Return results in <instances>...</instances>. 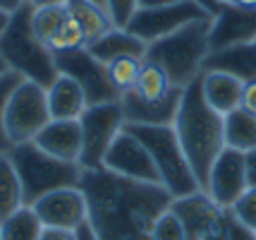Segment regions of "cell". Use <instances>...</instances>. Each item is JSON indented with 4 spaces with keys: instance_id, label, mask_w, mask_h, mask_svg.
I'll list each match as a JSON object with an SVG mask.
<instances>
[{
    "instance_id": "10",
    "label": "cell",
    "mask_w": 256,
    "mask_h": 240,
    "mask_svg": "<svg viewBox=\"0 0 256 240\" xmlns=\"http://www.w3.org/2000/svg\"><path fill=\"white\" fill-rule=\"evenodd\" d=\"M53 56H56L58 72L77 82L84 89L89 103H110L120 99V94L115 92L110 77H108V68L98 58L91 56L89 48H77L67 53H53Z\"/></svg>"
},
{
    "instance_id": "18",
    "label": "cell",
    "mask_w": 256,
    "mask_h": 240,
    "mask_svg": "<svg viewBox=\"0 0 256 240\" xmlns=\"http://www.w3.org/2000/svg\"><path fill=\"white\" fill-rule=\"evenodd\" d=\"M242 89H244V82H240L232 75L216 72V70H204L201 72V94H204L206 103L223 118L240 108Z\"/></svg>"
},
{
    "instance_id": "47",
    "label": "cell",
    "mask_w": 256,
    "mask_h": 240,
    "mask_svg": "<svg viewBox=\"0 0 256 240\" xmlns=\"http://www.w3.org/2000/svg\"><path fill=\"white\" fill-rule=\"evenodd\" d=\"M204 240H223V235H213V238H204Z\"/></svg>"
},
{
    "instance_id": "46",
    "label": "cell",
    "mask_w": 256,
    "mask_h": 240,
    "mask_svg": "<svg viewBox=\"0 0 256 240\" xmlns=\"http://www.w3.org/2000/svg\"><path fill=\"white\" fill-rule=\"evenodd\" d=\"M91 3H96V5H100V8L106 10V0H91Z\"/></svg>"
},
{
    "instance_id": "26",
    "label": "cell",
    "mask_w": 256,
    "mask_h": 240,
    "mask_svg": "<svg viewBox=\"0 0 256 240\" xmlns=\"http://www.w3.org/2000/svg\"><path fill=\"white\" fill-rule=\"evenodd\" d=\"M44 223L32 206H22L0 223V240H41Z\"/></svg>"
},
{
    "instance_id": "2",
    "label": "cell",
    "mask_w": 256,
    "mask_h": 240,
    "mask_svg": "<svg viewBox=\"0 0 256 240\" xmlns=\"http://www.w3.org/2000/svg\"><path fill=\"white\" fill-rule=\"evenodd\" d=\"M172 127L180 139V147L194 171V178L204 190L213 161L225 149V130L223 115L216 113L201 94V75L182 89Z\"/></svg>"
},
{
    "instance_id": "17",
    "label": "cell",
    "mask_w": 256,
    "mask_h": 240,
    "mask_svg": "<svg viewBox=\"0 0 256 240\" xmlns=\"http://www.w3.org/2000/svg\"><path fill=\"white\" fill-rule=\"evenodd\" d=\"M34 144L60 161L79 163V159H82V127H79V120H50L34 137Z\"/></svg>"
},
{
    "instance_id": "13",
    "label": "cell",
    "mask_w": 256,
    "mask_h": 240,
    "mask_svg": "<svg viewBox=\"0 0 256 240\" xmlns=\"http://www.w3.org/2000/svg\"><path fill=\"white\" fill-rule=\"evenodd\" d=\"M249 180H246L244 154L225 147L218 159L213 161L211 173L206 178L204 192L223 209H232V204L246 192Z\"/></svg>"
},
{
    "instance_id": "41",
    "label": "cell",
    "mask_w": 256,
    "mask_h": 240,
    "mask_svg": "<svg viewBox=\"0 0 256 240\" xmlns=\"http://www.w3.org/2000/svg\"><path fill=\"white\" fill-rule=\"evenodd\" d=\"M74 233H77V240H98V238H96V233L91 230V226H89V223H84V226H79V228L74 230Z\"/></svg>"
},
{
    "instance_id": "21",
    "label": "cell",
    "mask_w": 256,
    "mask_h": 240,
    "mask_svg": "<svg viewBox=\"0 0 256 240\" xmlns=\"http://www.w3.org/2000/svg\"><path fill=\"white\" fill-rule=\"evenodd\" d=\"M89 53L94 58H98L103 65H108L110 60L115 58H146V44L142 39H136L132 32H127V29H110L106 36H100L96 44H91Z\"/></svg>"
},
{
    "instance_id": "19",
    "label": "cell",
    "mask_w": 256,
    "mask_h": 240,
    "mask_svg": "<svg viewBox=\"0 0 256 240\" xmlns=\"http://www.w3.org/2000/svg\"><path fill=\"white\" fill-rule=\"evenodd\" d=\"M50 120H79L86 111V94L77 82L67 75H58V80L46 89Z\"/></svg>"
},
{
    "instance_id": "9",
    "label": "cell",
    "mask_w": 256,
    "mask_h": 240,
    "mask_svg": "<svg viewBox=\"0 0 256 240\" xmlns=\"http://www.w3.org/2000/svg\"><path fill=\"white\" fill-rule=\"evenodd\" d=\"M196 20H208V15L201 10L196 3L180 0V3H172V5H163V8L136 10L134 17L130 20V24H127V32H132L136 39H142L148 46L158 39L175 34L178 29L187 27L190 22H196Z\"/></svg>"
},
{
    "instance_id": "15",
    "label": "cell",
    "mask_w": 256,
    "mask_h": 240,
    "mask_svg": "<svg viewBox=\"0 0 256 240\" xmlns=\"http://www.w3.org/2000/svg\"><path fill=\"white\" fill-rule=\"evenodd\" d=\"M240 44H256V8L225 5L211 20V32H208L211 53Z\"/></svg>"
},
{
    "instance_id": "48",
    "label": "cell",
    "mask_w": 256,
    "mask_h": 240,
    "mask_svg": "<svg viewBox=\"0 0 256 240\" xmlns=\"http://www.w3.org/2000/svg\"><path fill=\"white\" fill-rule=\"evenodd\" d=\"M220 3H223V5H232V0H220Z\"/></svg>"
},
{
    "instance_id": "34",
    "label": "cell",
    "mask_w": 256,
    "mask_h": 240,
    "mask_svg": "<svg viewBox=\"0 0 256 240\" xmlns=\"http://www.w3.org/2000/svg\"><path fill=\"white\" fill-rule=\"evenodd\" d=\"M223 240H256V230L242 226V223L230 214V216H228V223H225V230H223Z\"/></svg>"
},
{
    "instance_id": "3",
    "label": "cell",
    "mask_w": 256,
    "mask_h": 240,
    "mask_svg": "<svg viewBox=\"0 0 256 240\" xmlns=\"http://www.w3.org/2000/svg\"><path fill=\"white\" fill-rule=\"evenodd\" d=\"M208 32H211V17L196 20L187 27L178 29L175 34L158 39L146 48V58L168 72L170 82L184 89L204 72V63L211 53L208 46Z\"/></svg>"
},
{
    "instance_id": "28",
    "label": "cell",
    "mask_w": 256,
    "mask_h": 240,
    "mask_svg": "<svg viewBox=\"0 0 256 240\" xmlns=\"http://www.w3.org/2000/svg\"><path fill=\"white\" fill-rule=\"evenodd\" d=\"M142 58H115L110 60L106 68H108V77H110L112 87L118 94L132 92L134 84H136V77H139V70H142Z\"/></svg>"
},
{
    "instance_id": "37",
    "label": "cell",
    "mask_w": 256,
    "mask_h": 240,
    "mask_svg": "<svg viewBox=\"0 0 256 240\" xmlns=\"http://www.w3.org/2000/svg\"><path fill=\"white\" fill-rule=\"evenodd\" d=\"M244 166H246V180L249 187H256V149L244 154Z\"/></svg>"
},
{
    "instance_id": "29",
    "label": "cell",
    "mask_w": 256,
    "mask_h": 240,
    "mask_svg": "<svg viewBox=\"0 0 256 240\" xmlns=\"http://www.w3.org/2000/svg\"><path fill=\"white\" fill-rule=\"evenodd\" d=\"M48 48L53 53H67V51H77V48H86V41H84V34L79 29V24L67 17L65 24L60 27V32L53 36V41L48 44Z\"/></svg>"
},
{
    "instance_id": "4",
    "label": "cell",
    "mask_w": 256,
    "mask_h": 240,
    "mask_svg": "<svg viewBox=\"0 0 256 240\" xmlns=\"http://www.w3.org/2000/svg\"><path fill=\"white\" fill-rule=\"evenodd\" d=\"M32 5H24L10 17L8 29L0 36V58L12 72L48 89L60 72L56 68L53 51L41 44L32 32Z\"/></svg>"
},
{
    "instance_id": "38",
    "label": "cell",
    "mask_w": 256,
    "mask_h": 240,
    "mask_svg": "<svg viewBox=\"0 0 256 240\" xmlns=\"http://www.w3.org/2000/svg\"><path fill=\"white\" fill-rule=\"evenodd\" d=\"M192 3H196V5H199L201 10L206 12V15H208V17H216V15H218V12L223 10L225 5L223 3H220V0H192Z\"/></svg>"
},
{
    "instance_id": "6",
    "label": "cell",
    "mask_w": 256,
    "mask_h": 240,
    "mask_svg": "<svg viewBox=\"0 0 256 240\" xmlns=\"http://www.w3.org/2000/svg\"><path fill=\"white\" fill-rule=\"evenodd\" d=\"M151 154L160 175V185L172 194V199L201 190L190 161L180 147V139L172 125H124Z\"/></svg>"
},
{
    "instance_id": "36",
    "label": "cell",
    "mask_w": 256,
    "mask_h": 240,
    "mask_svg": "<svg viewBox=\"0 0 256 240\" xmlns=\"http://www.w3.org/2000/svg\"><path fill=\"white\" fill-rule=\"evenodd\" d=\"M41 240H77L74 230H60V228H44Z\"/></svg>"
},
{
    "instance_id": "20",
    "label": "cell",
    "mask_w": 256,
    "mask_h": 240,
    "mask_svg": "<svg viewBox=\"0 0 256 240\" xmlns=\"http://www.w3.org/2000/svg\"><path fill=\"white\" fill-rule=\"evenodd\" d=\"M204 70L232 75L240 82H256V44H240L208 53Z\"/></svg>"
},
{
    "instance_id": "33",
    "label": "cell",
    "mask_w": 256,
    "mask_h": 240,
    "mask_svg": "<svg viewBox=\"0 0 256 240\" xmlns=\"http://www.w3.org/2000/svg\"><path fill=\"white\" fill-rule=\"evenodd\" d=\"M136 10H139L136 0H106V12L115 29H127V24Z\"/></svg>"
},
{
    "instance_id": "31",
    "label": "cell",
    "mask_w": 256,
    "mask_h": 240,
    "mask_svg": "<svg viewBox=\"0 0 256 240\" xmlns=\"http://www.w3.org/2000/svg\"><path fill=\"white\" fill-rule=\"evenodd\" d=\"M151 240H187L182 221L170 206L156 218L154 230H151Z\"/></svg>"
},
{
    "instance_id": "23",
    "label": "cell",
    "mask_w": 256,
    "mask_h": 240,
    "mask_svg": "<svg viewBox=\"0 0 256 240\" xmlns=\"http://www.w3.org/2000/svg\"><path fill=\"white\" fill-rule=\"evenodd\" d=\"M223 130H225V147L234 149V151H252L256 149V115L246 113L244 108H237L232 113L223 118Z\"/></svg>"
},
{
    "instance_id": "42",
    "label": "cell",
    "mask_w": 256,
    "mask_h": 240,
    "mask_svg": "<svg viewBox=\"0 0 256 240\" xmlns=\"http://www.w3.org/2000/svg\"><path fill=\"white\" fill-rule=\"evenodd\" d=\"M70 0H29L32 8H50V5H67Z\"/></svg>"
},
{
    "instance_id": "39",
    "label": "cell",
    "mask_w": 256,
    "mask_h": 240,
    "mask_svg": "<svg viewBox=\"0 0 256 240\" xmlns=\"http://www.w3.org/2000/svg\"><path fill=\"white\" fill-rule=\"evenodd\" d=\"M24 5H29V0H0V10L14 15L17 10H22Z\"/></svg>"
},
{
    "instance_id": "8",
    "label": "cell",
    "mask_w": 256,
    "mask_h": 240,
    "mask_svg": "<svg viewBox=\"0 0 256 240\" xmlns=\"http://www.w3.org/2000/svg\"><path fill=\"white\" fill-rule=\"evenodd\" d=\"M48 123H50V113H48L46 89L36 82L22 80L14 87L10 101L5 106V132L12 147L34 142V137Z\"/></svg>"
},
{
    "instance_id": "14",
    "label": "cell",
    "mask_w": 256,
    "mask_h": 240,
    "mask_svg": "<svg viewBox=\"0 0 256 240\" xmlns=\"http://www.w3.org/2000/svg\"><path fill=\"white\" fill-rule=\"evenodd\" d=\"M36 216L41 218L44 228H60V230H77L86 223L89 206L82 187H62L56 192L44 194L32 204Z\"/></svg>"
},
{
    "instance_id": "30",
    "label": "cell",
    "mask_w": 256,
    "mask_h": 240,
    "mask_svg": "<svg viewBox=\"0 0 256 240\" xmlns=\"http://www.w3.org/2000/svg\"><path fill=\"white\" fill-rule=\"evenodd\" d=\"M22 80H24L22 75H17L12 70L8 75L0 77V156L2 154H10V149H12V142L8 139V132H5V106L10 101V94L14 92V87Z\"/></svg>"
},
{
    "instance_id": "40",
    "label": "cell",
    "mask_w": 256,
    "mask_h": 240,
    "mask_svg": "<svg viewBox=\"0 0 256 240\" xmlns=\"http://www.w3.org/2000/svg\"><path fill=\"white\" fill-rule=\"evenodd\" d=\"M139 3V10H146V8H163V5H172V3H180V0H136Z\"/></svg>"
},
{
    "instance_id": "44",
    "label": "cell",
    "mask_w": 256,
    "mask_h": 240,
    "mask_svg": "<svg viewBox=\"0 0 256 240\" xmlns=\"http://www.w3.org/2000/svg\"><path fill=\"white\" fill-rule=\"evenodd\" d=\"M232 5H240V8H256V0H232Z\"/></svg>"
},
{
    "instance_id": "22",
    "label": "cell",
    "mask_w": 256,
    "mask_h": 240,
    "mask_svg": "<svg viewBox=\"0 0 256 240\" xmlns=\"http://www.w3.org/2000/svg\"><path fill=\"white\" fill-rule=\"evenodd\" d=\"M67 15L79 24L86 46L96 44L100 36H106L110 29H115L108 12L103 10L100 5L91 3V0H70L67 3Z\"/></svg>"
},
{
    "instance_id": "35",
    "label": "cell",
    "mask_w": 256,
    "mask_h": 240,
    "mask_svg": "<svg viewBox=\"0 0 256 240\" xmlns=\"http://www.w3.org/2000/svg\"><path fill=\"white\" fill-rule=\"evenodd\" d=\"M240 108H244L246 113H254L256 115V82H246V84H244Z\"/></svg>"
},
{
    "instance_id": "32",
    "label": "cell",
    "mask_w": 256,
    "mask_h": 240,
    "mask_svg": "<svg viewBox=\"0 0 256 240\" xmlns=\"http://www.w3.org/2000/svg\"><path fill=\"white\" fill-rule=\"evenodd\" d=\"M230 214H232L242 226L256 230V187H246V192L232 204Z\"/></svg>"
},
{
    "instance_id": "11",
    "label": "cell",
    "mask_w": 256,
    "mask_h": 240,
    "mask_svg": "<svg viewBox=\"0 0 256 240\" xmlns=\"http://www.w3.org/2000/svg\"><path fill=\"white\" fill-rule=\"evenodd\" d=\"M170 209L175 211L184 226L187 240H204L213 235H223L230 209H223L213 202L204 190L172 199Z\"/></svg>"
},
{
    "instance_id": "25",
    "label": "cell",
    "mask_w": 256,
    "mask_h": 240,
    "mask_svg": "<svg viewBox=\"0 0 256 240\" xmlns=\"http://www.w3.org/2000/svg\"><path fill=\"white\" fill-rule=\"evenodd\" d=\"M172 89H175V84L170 82L168 72L160 65L151 63V60L142 63L139 77H136V84H134V92L139 94L142 99H146V101H160Z\"/></svg>"
},
{
    "instance_id": "1",
    "label": "cell",
    "mask_w": 256,
    "mask_h": 240,
    "mask_svg": "<svg viewBox=\"0 0 256 240\" xmlns=\"http://www.w3.org/2000/svg\"><path fill=\"white\" fill-rule=\"evenodd\" d=\"M79 187L86 197V223L98 240H151L156 218L172 204L158 183H139L96 168L82 171Z\"/></svg>"
},
{
    "instance_id": "43",
    "label": "cell",
    "mask_w": 256,
    "mask_h": 240,
    "mask_svg": "<svg viewBox=\"0 0 256 240\" xmlns=\"http://www.w3.org/2000/svg\"><path fill=\"white\" fill-rule=\"evenodd\" d=\"M10 12H5V10H0V36H2V32L8 29V24H10Z\"/></svg>"
},
{
    "instance_id": "27",
    "label": "cell",
    "mask_w": 256,
    "mask_h": 240,
    "mask_svg": "<svg viewBox=\"0 0 256 240\" xmlns=\"http://www.w3.org/2000/svg\"><path fill=\"white\" fill-rule=\"evenodd\" d=\"M67 5H50V8H34L32 10V32L41 44H50L53 36L60 32V27L65 24Z\"/></svg>"
},
{
    "instance_id": "24",
    "label": "cell",
    "mask_w": 256,
    "mask_h": 240,
    "mask_svg": "<svg viewBox=\"0 0 256 240\" xmlns=\"http://www.w3.org/2000/svg\"><path fill=\"white\" fill-rule=\"evenodd\" d=\"M24 206V192L20 175L14 171L12 161L8 154L0 156V223L14 211H20Z\"/></svg>"
},
{
    "instance_id": "12",
    "label": "cell",
    "mask_w": 256,
    "mask_h": 240,
    "mask_svg": "<svg viewBox=\"0 0 256 240\" xmlns=\"http://www.w3.org/2000/svg\"><path fill=\"white\" fill-rule=\"evenodd\" d=\"M103 168L115 173V175L130 178V180L160 185V175L156 171V163L151 159V154L146 151V147L134 137L127 127L110 144L106 159H103Z\"/></svg>"
},
{
    "instance_id": "16",
    "label": "cell",
    "mask_w": 256,
    "mask_h": 240,
    "mask_svg": "<svg viewBox=\"0 0 256 240\" xmlns=\"http://www.w3.org/2000/svg\"><path fill=\"white\" fill-rule=\"evenodd\" d=\"M180 99H182V89L175 87L160 101H146L134 89L120 94L118 101L122 108L124 125H172L180 108Z\"/></svg>"
},
{
    "instance_id": "45",
    "label": "cell",
    "mask_w": 256,
    "mask_h": 240,
    "mask_svg": "<svg viewBox=\"0 0 256 240\" xmlns=\"http://www.w3.org/2000/svg\"><path fill=\"white\" fill-rule=\"evenodd\" d=\"M8 72H10V68H8V63H5V60L0 58V77H2V75H8Z\"/></svg>"
},
{
    "instance_id": "5",
    "label": "cell",
    "mask_w": 256,
    "mask_h": 240,
    "mask_svg": "<svg viewBox=\"0 0 256 240\" xmlns=\"http://www.w3.org/2000/svg\"><path fill=\"white\" fill-rule=\"evenodd\" d=\"M8 156H10L12 166L20 175V183H22L24 206H32L36 199H41L48 192L79 185L82 171H84L79 163L60 161L41 151L34 142L12 147Z\"/></svg>"
},
{
    "instance_id": "7",
    "label": "cell",
    "mask_w": 256,
    "mask_h": 240,
    "mask_svg": "<svg viewBox=\"0 0 256 240\" xmlns=\"http://www.w3.org/2000/svg\"><path fill=\"white\" fill-rule=\"evenodd\" d=\"M79 127H82L79 166L84 171L103 168V159H106L110 144L124 130V115L120 108V101L89 103L84 115L79 118Z\"/></svg>"
}]
</instances>
